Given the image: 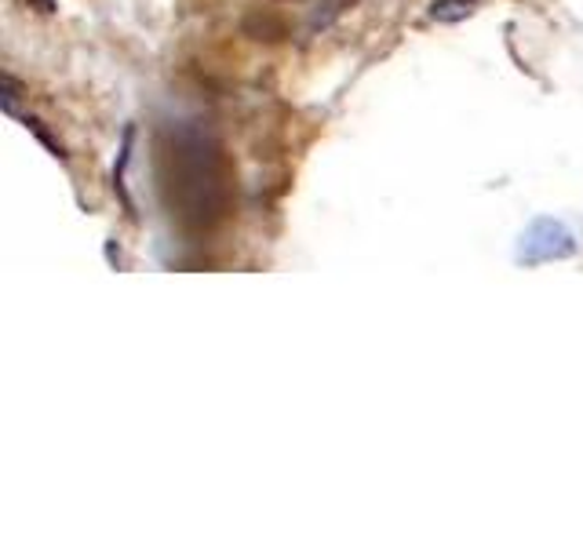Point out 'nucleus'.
<instances>
[{"label": "nucleus", "instance_id": "obj_2", "mask_svg": "<svg viewBox=\"0 0 583 546\" xmlns=\"http://www.w3.org/2000/svg\"><path fill=\"white\" fill-rule=\"evenodd\" d=\"M576 256V234L558 219H536L518 240V262L539 266V262H561Z\"/></svg>", "mask_w": 583, "mask_h": 546}, {"label": "nucleus", "instance_id": "obj_1", "mask_svg": "<svg viewBox=\"0 0 583 546\" xmlns=\"http://www.w3.org/2000/svg\"><path fill=\"white\" fill-rule=\"evenodd\" d=\"M153 175L172 223L212 234L234 212V172L223 146L197 124H164L153 135Z\"/></svg>", "mask_w": 583, "mask_h": 546}, {"label": "nucleus", "instance_id": "obj_3", "mask_svg": "<svg viewBox=\"0 0 583 546\" xmlns=\"http://www.w3.org/2000/svg\"><path fill=\"white\" fill-rule=\"evenodd\" d=\"M477 8V0H434L431 4V23H442V26H456L463 18H471Z\"/></svg>", "mask_w": 583, "mask_h": 546}]
</instances>
